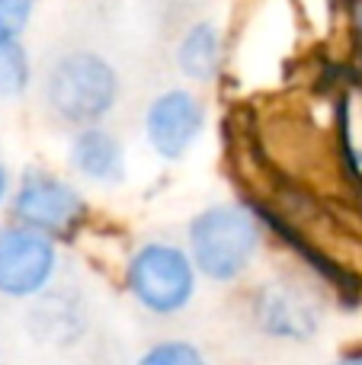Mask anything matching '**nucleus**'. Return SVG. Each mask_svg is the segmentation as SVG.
Listing matches in <instances>:
<instances>
[{
	"label": "nucleus",
	"mask_w": 362,
	"mask_h": 365,
	"mask_svg": "<svg viewBox=\"0 0 362 365\" xmlns=\"http://www.w3.org/2000/svg\"><path fill=\"white\" fill-rule=\"evenodd\" d=\"M333 365H362V349H350V353H343Z\"/></svg>",
	"instance_id": "obj_14"
},
{
	"label": "nucleus",
	"mask_w": 362,
	"mask_h": 365,
	"mask_svg": "<svg viewBox=\"0 0 362 365\" xmlns=\"http://www.w3.org/2000/svg\"><path fill=\"white\" fill-rule=\"evenodd\" d=\"M6 192H10V177H6V170H4V164H0V205H4V199H6Z\"/></svg>",
	"instance_id": "obj_15"
},
{
	"label": "nucleus",
	"mask_w": 362,
	"mask_h": 365,
	"mask_svg": "<svg viewBox=\"0 0 362 365\" xmlns=\"http://www.w3.org/2000/svg\"><path fill=\"white\" fill-rule=\"evenodd\" d=\"M10 215L16 225L51 237V234H64L71 225H77V218L83 215V195L68 180L32 167L23 173L16 192H13Z\"/></svg>",
	"instance_id": "obj_5"
},
{
	"label": "nucleus",
	"mask_w": 362,
	"mask_h": 365,
	"mask_svg": "<svg viewBox=\"0 0 362 365\" xmlns=\"http://www.w3.org/2000/svg\"><path fill=\"white\" fill-rule=\"evenodd\" d=\"M68 164L81 180L96 186H119L125 182V145L115 132L103 125L77 128L68 141Z\"/></svg>",
	"instance_id": "obj_8"
},
{
	"label": "nucleus",
	"mask_w": 362,
	"mask_h": 365,
	"mask_svg": "<svg viewBox=\"0 0 362 365\" xmlns=\"http://www.w3.org/2000/svg\"><path fill=\"white\" fill-rule=\"evenodd\" d=\"M199 269L190 250L170 240H148L132 253L125 269L128 295L154 317H173L192 302Z\"/></svg>",
	"instance_id": "obj_3"
},
{
	"label": "nucleus",
	"mask_w": 362,
	"mask_h": 365,
	"mask_svg": "<svg viewBox=\"0 0 362 365\" xmlns=\"http://www.w3.org/2000/svg\"><path fill=\"white\" fill-rule=\"evenodd\" d=\"M58 269V247L48 234L23 225L0 227V295L23 302L48 292Z\"/></svg>",
	"instance_id": "obj_4"
},
{
	"label": "nucleus",
	"mask_w": 362,
	"mask_h": 365,
	"mask_svg": "<svg viewBox=\"0 0 362 365\" xmlns=\"http://www.w3.org/2000/svg\"><path fill=\"white\" fill-rule=\"evenodd\" d=\"M135 365H209V359L192 340L173 336V340H157L154 346H148Z\"/></svg>",
	"instance_id": "obj_12"
},
{
	"label": "nucleus",
	"mask_w": 362,
	"mask_h": 365,
	"mask_svg": "<svg viewBox=\"0 0 362 365\" xmlns=\"http://www.w3.org/2000/svg\"><path fill=\"white\" fill-rule=\"evenodd\" d=\"M186 250L199 276L209 282H234L250 269L260 250V225L244 205H209L192 215L186 227Z\"/></svg>",
	"instance_id": "obj_2"
},
{
	"label": "nucleus",
	"mask_w": 362,
	"mask_h": 365,
	"mask_svg": "<svg viewBox=\"0 0 362 365\" xmlns=\"http://www.w3.org/2000/svg\"><path fill=\"white\" fill-rule=\"evenodd\" d=\"M122 81L115 64L93 48H71L45 74V103L71 128L100 125L115 109Z\"/></svg>",
	"instance_id": "obj_1"
},
{
	"label": "nucleus",
	"mask_w": 362,
	"mask_h": 365,
	"mask_svg": "<svg viewBox=\"0 0 362 365\" xmlns=\"http://www.w3.org/2000/svg\"><path fill=\"white\" fill-rule=\"evenodd\" d=\"M254 321L263 334L289 343H308L321 330V311L292 285L269 282L254 295Z\"/></svg>",
	"instance_id": "obj_7"
},
{
	"label": "nucleus",
	"mask_w": 362,
	"mask_h": 365,
	"mask_svg": "<svg viewBox=\"0 0 362 365\" xmlns=\"http://www.w3.org/2000/svg\"><path fill=\"white\" fill-rule=\"evenodd\" d=\"M32 64L19 42L0 48V100H16L29 90Z\"/></svg>",
	"instance_id": "obj_11"
},
{
	"label": "nucleus",
	"mask_w": 362,
	"mask_h": 365,
	"mask_svg": "<svg viewBox=\"0 0 362 365\" xmlns=\"http://www.w3.org/2000/svg\"><path fill=\"white\" fill-rule=\"evenodd\" d=\"M36 6L38 0H0V48L19 42V36L29 29Z\"/></svg>",
	"instance_id": "obj_13"
},
{
	"label": "nucleus",
	"mask_w": 362,
	"mask_h": 365,
	"mask_svg": "<svg viewBox=\"0 0 362 365\" xmlns=\"http://www.w3.org/2000/svg\"><path fill=\"white\" fill-rule=\"evenodd\" d=\"M356 23H359V29H362V0H359V6H356Z\"/></svg>",
	"instance_id": "obj_16"
},
{
	"label": "nucleus",
	"mask_w": 362,
	"mask_h": 365,
	"mask_svg": "<svg viewBox=\"0 0 362 365\" xmlns=\"http://www.w3.org/2000/svg\"><path fill=\"white\" fill-rule=\"evenodd\" d=\"M205 128V106L192 90L167 87L145 109V138L160 160H183Z\"/></svg>",
	"instance_id": "obj_6"
},
{
	"label": "nucleus",
	"mask_w": 362,
	"mask_h": 365,
	"mask_svg": "<svg viewBox=\"0 0 362 365\" xmlns=\"http://www.w3.org/2000/svg\"><path fill=\"white\" fill-rule=\"evenodd\" d=\"M45 302L32 311V327L42 340H55V343H71L77 340V334L83 330V321H81V308L77 302L71 298H61V295H45Z\"/></svg>",
	"instance_id": "obj_10"
},
{
	"label": "nucleus",
	"mask_w": 362,
	"mask_h": 365,
	"mask_svg": "<svg viewBox=\"0 0 362 365\" xmlns=\"http://www.w3.org/2000/svg\"><path fill=\"white\" fill-rule=\"evenodd\" d=\"M106 365H113V362H106Z\"/></svg>",
	"instance_id": "obj_17"
},
{
	"label": "nucleus",
	"mask_w": 362,
	"mask_h": 365,
	"mask_svg": "<svg viewBox=\"0 0 362 365\" xmlns=\"http://www.w3.org/2000/svg\"><path fill=\"white\" fill-rule=\"evenodd\" d=\"M222 51H224L222 29L215 23H209V19H199L180 36L173 58H177V68L186 81L209 83L222 68Z\"/></svg>",
	"instance_id": "obj_9"
}]
</instances>
